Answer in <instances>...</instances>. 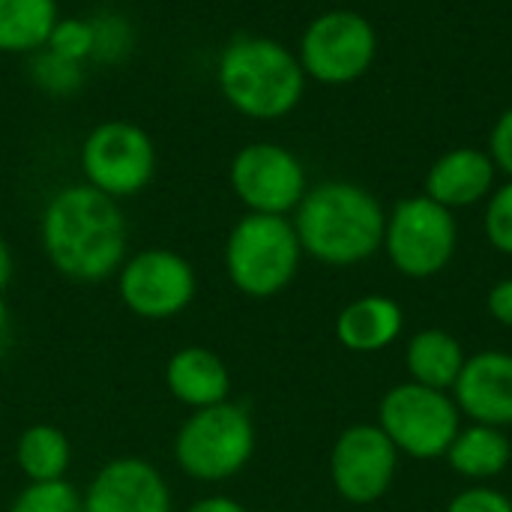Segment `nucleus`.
Instances as JSON below:
<instances>
[{
	"label": "nucleus",
	"mask_w": 512,
	"mask_h": 512,
	"mask_svg": "<svg viewBox=\"0 0 512 512\" xmlns=\"http://www.w3.org/2000/svg\"><path fill=\"white\" fill-rule=\"evenodd\" d=\"M3 333H6V306H3V297H0V342H3Z\"/></svg>",
	"instance_id": "obj_32"
},
{
	"label": "nucleus",
	"mask_w": 512,
	"mask_h": 512,
	"mask_svg": "<svg viewBox=\"0 0 512 512\" xmlns=\"http://www.w3.org/2000/svg\"><path fill=\"white\" fill-rule=\"evenodd\" d=\"M9 279H12V252H9L6 240L0 237V297L9 285Z\"/></svg>",
	"instance_id": "obj_31"
},
{
	"label": "nucleus",
	"mask_w": 512,
	"mask_h": 512,
	"mask_svg": "<svg viewBox=\"0 0 512 512\" xmlns=\"http://www.w3.org/2000/svg\"><path fill=\"white\" fill-rule=\"evenodd\" d=\"M90 21H93V63L99 66L123 63L135 45V30L129 18H123L120 12H96L90 15Z\"/></svg>",
	"instance_id": "obj_23"
},
{
	"label": "nucleus",
	"mask_w": 512,
	"mask_h": 512,
	"mask_svg": "<svg viewBox=\"0 0 512 512\" xmlns=\"http://www.w3.org/2000/svg\"><path fill=\"white\" fill-rule=\"evenodd\" d=\"M81 498L84 512H174L162 471L138 456L105 462Z\"/></svg>",
	"instance_id": "obj_13"
},
{
	"label": "nucleus",
	"mask_w": 512,
	"mask_h": 512,
	"mask_svg": "<svg viewBox=\"0 0 512 512\" xmlns=\"http://www.w3.org/2000/svg\"><path fill=\"white\" fill-rule=\"evenodd\" d=\"M57 18V0H0V54L42 51Z\"/></svg>",
	"instance_id": "obj_18"
},
{
	"label": "nucleus",
	"mask_w": 512,
	"mask_h": 512,
	"mask_svg": "<svg viewBox=\"0 0 512 512\" xmlns=\"http://www.w3.org/2000/svg\"><path fill=\"white\" fill-rule=\"evenodd\" d=\"M492 183H495L492 156L474 147H459L444 153L432 165L426 177V195L441 207L456 210L483 201L492 192Z\"/></svg>",
	"instance_id": "obj_16"
},
{
	"label": "nucleus",
	"mask_w": 512,
	"mask_h": 512,
	"mask_svg": "<svg viewBox=\"0 0 512 512\" xmlns=\"http://www.w3.org/2000/svg\"><path fill=\"white\" fill-rule=\"evenodd\" d=\"M255 453V426L243 405L219 402L192 411L174 438L177 468L198 483L237 477Z\"/></svg>",
	"instance_id": "obj_5"
},
{
	"label": "nucleus",
	"mask_w": 512,
	"mask_h": 512,
	"mask_svg": "<svg viewBox=\"0 0 512 512\" xmlns=\"http://www.w3.org/2000/svg\"><path fill=\"white\" fill-rule=\"evenodd\" d=\"M459 405L444 393L423 384H399L381 399V429L396 450L414 459L447 456L459 429Z\"/></svg>",
	"instance_id": "obj_7"
},
{
	"label": "nucleus",
	"mask_w": 512,
	"mask_h": 512,
	"mask_svg": "<svg viewBox=\"0 0 512 512\" xmlns=\"http://www.w3.org/2000/svg\"><path fill=\"white\" fill-rule=\"evenodd\" d=\"M117 294L132 315L144 321H168L192 306L198 273L180 252L150 246L126 255L117 270Z\"/></svg>",
	"instance_id": "obj_10"
},
{
	"label": "nucleus",
	"mask_w": 512,
	"mask_h": 512,
	"mask_svg": "<svg viewBox=\"0 0 512 512\" xmlns=\"http://www.w3.org/2000/svg\"><path fill=\"white\" fill-rule=\"evenodd\" d=\"M489 147H492V153H489L492 162L512 177V108H507V111L498 117V123H495V129H492Z\"/></svg>",
	"instance_id": "obj_28"
},
{
	"label": "nucleus",
	"mask_w": 512,
	"mask_h": 512,
	"mask_svg": "<svg viewBox=\"0 0 512 512\" xmlns=\"http://www.w3.org/2000/svg\"><path fill=\"white\" fill-rule=\"evenodd\" d=\"M48 51L72 60V63H93V21L90 18H57L48 42H45Z\"/></svg>",
	"instance_id": "obj_25"
},
{
	"label": "nucleus",
	"mask_w": 512,
	"mask_h": 512,
	"mask_svg": "<svg viewBox=\"0 0 512 512\" xmlns=\"http://www.w3.org/2000/svg\"><path fill=\"white\" fill-rule=\"evenodd\" d=\"M378 54L375 27L351 9H330L309 21L300 39V66L321 84H351L363 78Z\"/></svg>",
	"instance_id": "obj_8"
},
{
	"label": "nucleus",
	"mask_w": 512,
	"mask_h": 512,
	"mask_svg": "<svg viewBox=\"0 0 512 512\" xmlns=\"http://www.w3.org/2000/svg\"><path fill=\"white\" fill-rule=\"evenodd\" d=\"M486 234L498 252L512 255V180L492 195L486 207Z\"/></svg>",
	"instance_id": "obj_26"
},
{
	"label": "nucleus",
	"mask_w": 512,
	"mask_h": 512,
	"mask_svg": "<svg viewBox=\"0 0 512 512\" xmlns=\"http://www.w3.org/2000/svg\"><path fill=\"white\" fill-rule=\"evenodd\" d=\"M453 210L441 207L429 195L405 198L387 216L384 249L399 273L411 279H429L441 273L456 252Z\"/></svg>",
	"instance_id": "obj_9"
},
{
	"label": "nucleus",
	"mask_w": 512,
	"mask_h": 512,
	"mask_svg": "<svg viewBox=\"0 0 512 512\" xmlns=\"http://www.w3.org/2000/svg\"><path fill=\"white\" fill-rule=\"evenodd\" d=\"M399 450L384 435L381 426H351L339 435L333 456H330V474L336 492L351 504H372L378 501L396 477Z\"/></svg>",
	"instance_id": "obj_12"
},
{
	"label": "nucleus",
	"mask_w": 512,
	"mask_h": 512,
	"mask_svg": "<svg viewBox=\"0 0 512 512\" xmlns=\"http://www.w3.org/2000/svg\"><path fill=\"white\" fill-rule=\"evenodd\" d=\"M453 390L459 411L474 423L512 426V354L483 351L468 357Z\"/></svg>",
	"instance_id": "obj_14"
},
{
	"label": "nucleus",
	"mask_w": 512,
	"mask_h": 512,
	"mask_svg": "<svg viewBox=\"0 0 512 512\" xmlns=\"http://www.w3.org/2000/svg\"><path fill=\"white\" fill-rule=\"evenodd\" d=\"M228 183L249 213L267 216L294 213L309 192L306 168L297 153L273 141H252L240 147L228 165Z\"/></svg>",
	"instance_id": "obj_11"
},
{
	"label": "nucleus",
	"mask_w": 512,
	"mask_h": 512,
	"mask_svg": "<svg viewBox=\"0 0 512 512\" xmlns=\"http://www.w3.org/2000/svg\"><path fill=\"white\" fill-rule=\"evenodd\" d=\"M489 312L504 327H512V279H504L489 294Z\"/></svg>",
	"instance_id": "obj_29"
},
{
	"label": "nucleus",
	"mask_w": 512,
	"mask_h": 512,
	"mask_svg": "<svg viewBox=\"0 0 512 512\" xmlns=\"http://www.w3.org/2000/svg\"><path fill=\"white\" fill-rule=\"evenodd\" d=\"M303 246L288 216L246 213L225 240V273L231 285L255 300L285 291L300 267Z\"/></svg>",
	"instance_id": "obj_4"
},
{
	"label": "nucleus",
	"mask_w": 512,
	"mask_h": 512,
	"mask_svg": "<svg viewBox=\"0 0 512 512\" xmlns=\"http://www.w3.org/2000/svg\"><path fill=\"white\" fill-rule=\"evenodd\" d=\"M39 243L48 264L72 282H105L126 261V216L120 201L87 183L60 186L42 207Z\"/></svg>",
	"instance_id": "obj_1"
},
{
	"label": "nucleus",
	"mask_w": 512,
	"mask_h": 512,
	"mask_svg": "<svg viewBox=\"0 0 512 512\" xmlns=\"http://www.w3.org/2000/svg\"><path fill=\"white\" fill-rule=\"evenodd\" d=\"M405 363H408L414 384H423L432 390H447V387H456V381L462 375L465 351L450 333L423 330L411 339Z\"/></svg>",
	"instance_id": "obj_19"
},
{
	"label": "nucleus",
	"mask_w": 512,
	"mask_h": 512,
	"mask_svg": "<svg viewBox=\"0 0 512 512\" xmlns=\"http://www.w3.org/2000/svg\"><path fill=\"white\" fill-rule=\"evenodd\" d=\"M387 216L372 192L348 180L312 186L294 210V231L306 255L330 267H351L384 246Z\"/></svg>",
	"instance_id": "obj_2"
},
{
	"label": "nucleus",
	"mask_w": 512,
	"mask_h": 512,
	"mask_svg": "<svg viewBox=\"0 0 512 512\" xmlns=\"http://www.w3.org/2000/svg\"><path fill=\"white\" fill-rule=\"evenodd\" d=\"M216 87L237 114L249 120H282L300 105L306 72L300 57L279 39L243 33L219 51Z\"/></svg>",
	"instance_id": "obj_3"
},
{
	"label": "nucleus",
	"mask_w": 512,
	"mask_h": 512,
	"mask_svg": "<svg viewBox=\"0 0 512 512\" xmlns=\"http://www.w3.org/2000/svg\"><path fill=\"white\" fill-rule=\"evenodd\" d=\"M15 465L27 483H54L66 480L72 465V444L63 429L36 423L24 429L15 441Z\"/></svg>",
	"instance_id": "obj_21"
},
{
	"label": "nucleus",
	"mask_w": 512,
	"mask_h": 512,
	"mask_svg": "<svg viewBox=\"0 0 512 512\" xmlns=\"http://www.w3.org/2000/svg\"><path fill=\"white\" fill-rule=\"evenodd\" d=\"M84 72H87V66L72 63L48 48L30 54V81L54 99L75 96L84 84Z\"/></svg>",
	"instance_id": "obj_22"
},
{
	"label": "nucleus",
	"mask_w": 512,
	"mask_h": 512,
	"mask_svg": "<svg viewBox=\"0 0 512 512\" xmlns=\"http://www.w3.org/2000/svg\"><path fill=\"white\" fill-rule=\"evenodd\" d=\"M447 512H512V501L495 489L477 486V489H465L462 495H456Z\"/></svg>",
	"instance_id": "obj_27"
},
{
	"label": "nucleus",
	"mask_w": 512,
	"mask_h": 512,
	"mask_svg": "<svg viewBox=\"0 0 512 512\" xmlns=\"http://www.w3.org/2000/svg\"><path fill=\"white\" fill-rule=\"evenodd\" d=\"M9 512H84V498L66 480L27 483L9 504Z\"/></svg>",
	"instance_id": "obj_24"
},
{
	"label": "nucleus",
	"mask_w": 512,
	"mask_h": 512,
	"mask_svg": "<svg viewBox=\"0 0 512 512\" xmlns=\"http://www.w3.org/2000/svg\"><path fill=\"white\" fill-rule=\"evenodd\" d=\"M510 501H512V498H510Z\"/></svg>",
	"instance_id": "obj_33"
},
{
	"label": "nucleus",
	"mask_w": 512,
	"mask_h": 512,
	"mask_svg": "<svg viewBox=\"0 0 512 512\" xmlns=\"http://www.w3.org/2000/svg\"><path fill=\"white\" fill-rule=\"evenodd\" d=\"M165 384L168 393L192 411L228 402L231 396V375L225 360L204 345H186L174 351L165 363Z\"/></svg>",
	"instance_id": "obj_15"
},
{
	"label": "nucleus",
	"mask_w": 512,
	"mask_h": 512,
	"mask_svg": "<svg viewBox=\"0 0 512 512\" xmlns=\"http://www.w3.org/2000/svg\"><path fill=\"white\" fill-rule=\"evenodd\" d=\"M186 512H249L240 501L228 498V495H207L201 501H195L192 507H186Z\"/></svg>",
	"instance_id": "obj_30"
},
{
	"label": "nucleus",
	"mask_w": 512,
	"mask_h": 512,
	"mask_svg": "<svg viewBox=\"0 0 512 512\" xmlns=\"http://www.w3.org/2000/svg\"><path fill=\"white\" fill-rule=\"evenodd\" d=\"M156 162L159 156L150 132L132 120L96 123L78 150L84 183L114 201L144 192L156 177Z\"/></svg>",
	"instance_id": "obj_6"
},
{
	"label": "nucleus",
	"mask_w": 512,
	"mask_h": 512,
	"mask_svg": "<svg viewBox=\"0 0 512 512\" xmlns=\"http://www.w3.org/2000/svg\"><path fill=\"white\" fill-rule=\"evenodd\" d=\"M447 459L456 474L468 480H489L507 471L512 459L510 438L498 426L474 423L471 429L459 432L447 450Z\"/></svg>",
	"instance_id": "obj_20"
},
{
	"label": "nucleus",
	"mask_w": 512,
	"mask_h": 512,
	"mask_svg": "<svg viewBox=\"0 0 512 512\" xmlns=\"http://www.w3.org/2000/svg\"><path fill=\"white\" fill-rule=\"evenodd\" d=\"M402 306L384 294H366L348 303L336 318V336L348 351L372 354L393 345L402 333Z\"/></svg>",
	"instance_id": "obj_17"
}]
</instances>
